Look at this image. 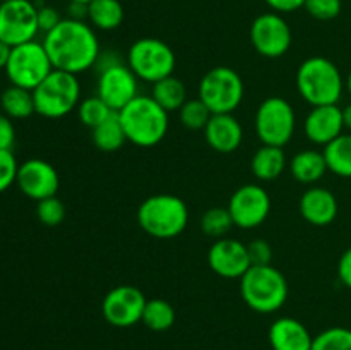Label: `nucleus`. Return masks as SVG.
I'll return each mask as SVG.
<instances>
[{
	"mask_svg": "<svg viewBox=\"0 0 351 350\" xmlns=\"http://www.w3.org/2000/svg\"><path fill=\"white\" fill-rule=\"evenodd\" d=\"M53 69L81 74L95 67L101 48L95 27L86 21L62 19L57 27L45 34L41 41Z\"/></svg>",
	"mask_w": 351,
	"mask_h": 350,
	"instance_id": "nucleus-1",
	"label": "nucleus"
},
{
	"mask_svg": "<svg viewBox=\"0 0 351 350\" xmlns=\"http://www.w3.org/2000/svg\"><path fill=\"white\" fill-rule=\"evenodd\" d=\"M127 141L139 148L160 144L168 132V112L151 95H137L119 112Z\"/></svg>",
	"mask_w": 351,
	"mask_h": 350,
	"instance_id": "nucleus-2",
	"label": "nucleus"
},
{
	"mask_svg": "<svg viewBox=\"0 0 351 350\" xmlns=\"http://www.w3.org/2000/svg\"><path fill=\"white\" fill-rule=\"evenodd\" d=\"M297 89L312 106L338 105L345 91V78L332 60L311 57L297 71Z\"/></svg>",
	"mask_w": 351,
	"mask_h": 350,
	"instance_id": "nucleus-3",
	"label": "nucleus"
},
{
	"mask_svg": "<svg viewBox=\"0 0 351 350\" xmlns=\"http://www.w3.org/2000/svg\"><path fill=\"white\" fill-rule=\"evenodd\" d=\"M189 206L175 194H153L137 208V223L154 239L178 237L189 223Z\"/></svg>",
	"mask_w": 351,
	"mask_h": 350,
	"instance_id": "nucleus-4",
	"label": "nucleus"
},
{
	"mask_svg": "<svg viewBox=\"0 0 351 350\" xmlns=\"http://www.w3.org/2000/svg\"><path fill=\"white\" fill-rule=\"evenodd\" d=\"M240 295L243 302L259 314L276 312L288 299L287 277L273 264L250 266L240 278Z\"/></svg>",
	"mask_w": 351,
	"mask_h": 350,
	"instance_id": "nucleus-5",
	"label": "nucleus"
},
{
	"mask_svg": "<svg viewBox=\"0 0 351 350\" xmlns=\"http://www.w3.org/2000/svg\"><path fill=\"white\" fill-rule=\"evenodd\" d=\"M34 108L45 119H62L77 110L81 103V82L71 72L53 69L33 89Z\"/></svg>",
	"mask_w": 351,
	"mask_h": 350,
	"instance_id": "nucleus-6",
	"label": "nucleus"
},
{
	"mask_svg": "<svg viewBox=\"0 0 351 350\" xmlns=\"http://www.w3.org/2000/svg\"><path fill=\"white\" fill-rule=\"evenodd\" d=\"M127 65L139 81L154 82L173 74L177 57L170 45L158 38H139L127 51Z\"/></svg>",
	"mask_w": 351,
	"mask_h": 350,
	"instance_id": "nucleus-7",
	"label": "nucleus"
},
{
	"mask_svg": "<svg viewBox=\"0 0 351 350\" xmlns=\"http://www.w3.org/2000/svg\"><path fill=\"white\" fill-rule=\"evenodd\" d=\"M245 96V84L239 72L226 65H218L202 75L199 98L213 113H233Z\"/></svg>",
	"mask_w": 351,
	"mask_h": 350,
	"instance_id": "nucleus-8",
	"label": "nucleus"
},
{
	"mask_svg": "<svg viewBox=\"0 0 351 350\" xmlns=\"http://www.w3.org/2000/svg\"><path fill=\"white\" fill-rule=\"evenodd\" d=\"M254 126L261 143L285 148L295 134L297 115L288 100L281 96H269L257 108Z\"/></svg>",
	"mask_w": 351,
	"mask_h": 350,
	"instance_id": "nucleus-9",
	"label": "nucleus"
},
{
	"mask_svg": "<svg viewBox=\"0 0 351 350\" xmlns=\"http://www.w3.org/2000/svg\"><path fill=\"white\" fill-rule=\"evenodd\" d=\"M53 71L50 57L43 43L33 40L12 47L5 72L10 84L33 91L50 72Z\"/></svg>",
	"mask_w": 351,
	"mask_h": 350,
	"instance_id": "nucleus-10",
	"label": "nucleus"
},
{
	"mask_svg": "<svg viewBox=\"0 0 351 350\" xmlns=\"http://www.w3.org/2000/svg\"><path fill=\"white\" fill-rule=\"evenodd\" d=\"M293 41L290 24L281 14L266 12L254 19L250 26V43L266 58H280L288 54Z\"/></svg>",
	"mask_w": 351,
	"mask_h": 350,
	"instance_id": "nucleus-11",
	"label": "nucleus"
},
{
	"mask_svg": "<svg viewBox=\"0 0 351 350\" xmlns=\"http://www.w3.org/2000/svg\"><path fill=\"white\" fill-rule=\"evenodd\" d=\"M40 33L38 7L31 0H9L0 5V40L10 47L27 43Z\"/></svg>",
	"mask_w": 351,
	"mask_h": 350,
	"instance_id": "nucleus-12",
	"label": "nucleus"
},
{
	"mask_svg": "<svg viewBox=\"0 0 351 350\" xmlns=\"http://www.w3.org/2000/svg\"><path fill=\"white\" fill-rule=\"evenodd\" d=\"M96 93L113 110L120 112L139 95V79L122 60L98 71Z\"/></svg>",
	"mask_w": 351,
	"mask_h": 350,
	"instance_id": "nucleus-13",
	"label": "nucleus"
},
{
	"mask_svg": "<svg viewBox=\"0 0 351 350\" xmlns=\"http://www.w3.org/2000/svg\"><path fill=\"white\" fill-rule=\"evenodd\" d=\"M228 211L239 229H257L271 213V198L259 184L240 185L228 201Z\"/></svg>",
	"mask_w": 351,
	"mask_h": 350,
	"instance_id": "nucleus-14",
	"label": "nucleus"
},
{
	"mask_svg": "<svg viewBox=\"0 0 351 350\" xmlns=\"http://www.w3.org/2000/svg\"><path fill=\"white\" fill-rule=\"evenodd\" d=\"M147 299L139 288L132 285H119L105 295L101 302V314L115 328H130L143 321V312Z\"/></svg>",
	"mask_w": 351,
	"mask_h": 350,
	"instance_id": "nucleus-15",
	"label": "nucleus"
},
{
	"mask_svg": "<svg viewBox=\"0 0 351 350\" xmlns=\"http://www.w3.org/2000/svg\"><path fill=\"white\" fill-rule=\"evenodd\" d=\"M16 184L19 185L24 196L38 202L41 199L57 196L60 177H58L57 168L50 161L31 158L19 165Z\"/></svg>",
	"mask_w": 351,
	"mask_h": 350,
	"instance_id": "nucleus-16",
	"label": "nucleus"
},
{
	"mask_svg": "<svg viewBox=\"0 0 351 350\" xmlns=\"http://www.w3.org/2000/svg\"><path fill=\"white\" fill-rule=\"evenodd\" d=\"M208 263L218 277L240 280L250 268L247 244L232 237L216 239V242L209 247Z\"/></svg>",
	"mask_w": 351,
	"mask_h": 350,
	"instance_id": "nucleus-17",
	"label": "nucleus"
},
{
	"mask_svg": "<svg viewBox=\"0 0 351 350\" xmlns=\"http://www.w3.org/2000/svg\"><path fill=\"white\" fill-rule=\"evenodd\" d=\"M345 130L343 122V108L338 105L312 106L304 120V132L311 143L326 146Z\"/></svg>",
	"mask_w": 351,
	"mask_h": 350,
	"instance_id": "nucleus-18",
	"label": "nucleus"
},
{
	"mask_svg": "<svg viewBox=\"0 0 351 350\" xmlns=\"http://www.w3.org/2000/svg\"><path fill=\"white\" fill-rule=\"evenodd\" d=\"M204 137L218 153H233L243 141L242 124L233 113H213L211 120L204 127Z\"/></svg>",
	"mask_w": 351,
	"mask_h": 350,
	"instance_id": "nucleus-19",
	"label": "nucleus"
},
{
	"mask_svg": "<svg viewBox=\"0 0 351 350\" xmlns=\"http://www.w3.org/2000/svg\"><path fill=\"white\" fill-rule=\"evenodd\" d=\"M302 218L315 226H326L338 216V199L329 189L311 187L302 194L298 202Z\"/></svg>",
	"mask_w": 351,
	"mask_h": 350,
	"instance_id": "nucleus-20",
	"label": "nucleus"
},
{
	"mask_svg": "<svg viewBox=\"0 0 351 350\" xmlns=\"http://www.w3.org/2000/svg\"><path fill=\"white\" fill-rule=\"evenodd\" d=\"M273 350H312L314 336L307 326L295 318H278L267 331Z\"/></svg>",
	"mask_w": 351,
	"mask_h": 350,
	"instance_id": "nucleus-21",
	"label": "nucleus"
},
{
	"mask_svg": "<svg viewBox=\"0 0 351 350\" xmlns=\"http://www.w3.org/2000/svg\"><path fill=\"white\" fill-rule=\"evenodd\" d=\"M287 165L288 160L283 148L263 144L250 160V170L257 180L271 182L283 175V172L287 170Z\"/></svg>",
	"mask_w": 351,
	"mask_h": 350,
	"instance_id": "nucleus-22",
	"label": "nucleus"
},
{
	"mask_svg": "<svg viewBox=\"0 0 351 350\" xmlns=\"http://www.w3.org/2000/svg\"><path fill=\"white\" fill-rule=\"evenodd\" d=\"M291 177L300 184H315L321 180L328 170V163L322 151L304 150L295 154L288 163Z\"/></svg>",
	"mask_w": 351,
	"mask_h": 350,
	"instance_id": "nucleus-23",
	"label": "nucleus"
},
{
	"mask_svg": "<svg viewBox=\"0 0 351 350\" xmlns=\"http://www.w3.org/2000/svg\"><path fill=\"white\" fill-rule=\"evenodd\" d=\"M0 106L2 112L5 113L9 119H27L33 113H36L34 108V98L33 91L21 86L10 84L9 88L3 89L2 96H0Z\"/></svg>",
	"mask_w": 351,
	"mask_h": 350,
	"instance_id": "nucleus-24",
	"label": "nucleus"
},
{
	"mask_svg": "<svg viewBox=\"0 0 351 350\" xmlns=\"http://www.w3.org/2000/svg\"><path fill=\"white\" fill-rule=\"evenodd\" d=\"M88 21L96 30H117L123 21L122 3L119 0H91L88 3Z\"/></svg>",
	"mask_w": 351,
	"mask_h": 350,
	"instance_id": "nucleus-25",
	"label": "nucleus"
},
{
	"mask_svg": "<svg viewBox=\"0 0 351 350\" xmlns=\"http://www.w3.org/2000/svg\"><path fill=\"white\" fill-rule=\"evenodd\" d=\"M151 96L168 113L178 112L182 105L187 102V88H185V84L180 79L171 74L168 78L161 79V81L154 82Z\"/></svg>",
	"mask_w": 351,
	"mask_h": 350,
	"instance_id": "nucleus-26",
	"label": "nucleus"
},
{
	"mask_svg": "<svg viewBox=\"0 0 351 350\" xmlns=\"http://www.w3.org/2000/svg\"><path fill=\"white\" fill-rule=\"evenodd\" d=\"M91 137L95 146L105 153H115L127 143V136L123 132L122 122H120L119 112L112 113L105 122L91 129Z\"/></svg>",
	"mask_w": 351,
	"mask_h": 350,
	"instance_id": "nucleus-27",
	"label": "nucleus"
},
{
	"mask_svg": "<svg viewBox=\"0 0 351 350\" xmlns=\"http://www.w3.org/2000/svg\"><path fill=\"white\" fill-rule=\"evenodd\" d=\"M328 170L343 178H351V134L343 132L322 150Z\"/></svg>",
	"mask_w": 351,
	"mask_h": 350,
	"instance_id": "nucleus-28",
	"label": "nucleus"
},
{
	"mask_svg": "<svg viewBox=\"0 0 351 350\" xmlns=\"http://www.w3.org/2000/svg\"><path fill=\"white\" fill-rule=\"evenodd\" d=\"M177 312L165 299H147L143 312V323L153 331H167L175 325Z\"/></svg>",
	"mask_w": 351,
	"mask_h": 350,
	"instance_id": "nucleus-29",
	"label": "nucleus"
},
{
	"mask_svg": "<svg viewBox=\"0 0 351 350\" xmlns=\"http://www.w3.org/2000/svg\"><path fill=\"white\" fill-rule=\"evenodd\" d=\"M178 117H180V122L185 129L204 130V127L208 126V122L211 120L213 112L197 96V98L187 100V102L182 105V108L178 110Z\"/></svg>",
	"mask_w": 351,
	"mask_h": 350,
	"instance_id": "nucleus-30",
	"label": "nucleus"
},
{
	"mask_svg": "<svg viewBox=\"0 0 351 350\" xmlns=\"http://www.w3.org/2000/svg\"><path fill=\"white\" fill-rule=\"evenodd\" d=\"M235 226L232 215H230L228 208H209L204 215L201 216V230L208 237L213 239H223L226 233Z\"/></svg>",
	"mask_w": 351,
	"mask_h": 350,
	"instance_id": "nucleus-31",
	"label": "nucleus"
},
{
	"mask_svg": "<svg viewBox=\"0 0 351 350\" xmlns=\"http://www.w3.org/2000/svg\"><path fill=\"white\" fill-rule=\"evenodd\" d=\"M112 113L115 112H113L98 95L88 96V98L81 100V103H79L77 106L79 120H81L86 127H89V129L98 127L99 124L105 122Z\"/></svg>",
	"mask_w": 351,
	"mask_h": 350,
	"instance_id": "nucleus-32",
	"label": "nucleus"
},
{
	"mask_svg": "<svg viewBox=\"0 0 351 350\" xmlns=\"http://www.w3.org/2000/svg\"><path fill=\"white\" fill-rule=\"evenodd\" d=\"M312 350H351V329L345 326H331L314 336Z\"/></svg>",
	"mask_w": 351,
	"mask_h": 350,
	"instance_id": "nucleus-33",
	"label": "nucleus"
},
{
	"mask_svg": "<svg viewBox=\"0 0 351 350\" xmlns=\"http://www.w3.org/2000/svg\"><path fill=\"white\" fill-rule=\"evenodd\" d=\"M65 206L57 196L41 199L36 205V216L43 225L57 226L65 220Z\"/></svg>",
	"mask_w": 351,
	"mask_h": 350,
	"instance_id": "nucleus-34",
	"label": "nucleus"
},
{
	"mask_svg": "<svg viewBox=\"0 0 351 350\" xmlns=\"http://www.w3.org/2000/svg\"><path fill=\"white\" fill-rule=\"evenodd\" d=\"M341 0H305L304 9L317 21H331L341 12Z\"/></svg>",
	"mask_w": 351,
	"mask_h": 350,
	"instance_id": "nucleus-35",
	"label": "nucleus"
},
{
	"mask_svg": "<svg viewBox=\"0 0 351 350\" xmlns=\"http://www.w3.org/2000/svg\"><path fill=\"white\" fill-rule=\"evenodd\" d=\"M17 170H19V163L12 151L0 150V194L5 192L12 184H16Z\"/></svg>",
	"mask_w": 351,
	"mask_h": 350,
	"instance_id": "nucleus-36",
	"label": "nucleus"
},
{
	"mask_svg": "<svg viewBox=\"0 0 351 350\" xmlns=\"http://www.w3.org/2000/svg\"><path fill=\"white\" fill-rule=\"evenodd\" d=\"M247 253H249L250 266H267L273 261V247L267 240L254 239L247 244Z\"/></svg>",
	"mask_w": 351,
	"mask_h": 350,
	"instance_id": "nucleus-37",
	"label": "nucleus"
},
{
	"mask_svg": "<svg viewBox=\"0 0 351 350\" xmlns=\"http://www.w3.org/2000/svg\"><path fill=\"white\" fill-rule=\"evenodd\" d=\"M62 17L57 9L48 5L38 7V26H40V31H43L45 34L53 30V27H57Z\"/></svg>",
	"mask_w": 351,
	"mask_h": 350,
	"instance_id": "nucleus-38",
	"label": "nucleus"
},
{
	"mask_svg": "<svg viewBox=\"0 0 351 350\" xmlns=\"http://www.w3.org/2000/svg\"><path fill=\"white\" fill-rule=\"evenodd\" d=\"M14 143H16V129H14L12 119L0 113V150L12 151Z\"/></svg>",
	"mask_w": 351,
	"mask_h": 350,
	"instance_id": "nucleus-39",
	"label": "nucleus"
},
{
	"mask_svg": "<svg viewBox=\"0 0 351 350\" xmlns=\"http://www.w3.org/2000/svg\"><path fill=\"white\" fill-rule=\"evenodd\" d=\"M269 5L273 12L278 14H288L295 12V10L302 9L305 5V0H264Z\"/></svg>",
	"mask_w": 351,
	"mask_h": 350,
	"instance_id": "nucleus-40",
	"label": "nucleus"
},
{
	"mask_svg": "<svg viewBox=\"0 0 351 350\" xmlns=\"http://www.w3.org/2000/svg\"><path fill=\"white\" fill-rule=\"evenodd\" d=\"M338 278L346 288L351 290V247L341 254L338 261Z\"/></svg>",
	"mask_w": 351,
	"mask_h": 350,
	"instance_id": "nucleus-41",
	"label": "nucleus"
},
{
	"mask_svg": "<svg viewBox=\"0 0 351 350\" xmlns=\"http://www.w3.org/2000/svg\"><path fill=\"white\" fill-rule=\"evenodd\" d=\"M69 17L77 21L88 19V3L71 2V5H69Z\"/></svg>",
	"mask_w": 351,
	"mask_h": 350,
	"instance_id": "nucleus-42",
	"label": "nucleus"
},
{
	"mask_svg": "<svg viewBox=\"0 0 351 350\" xmlns=\"http://www.w3.org/2000/svg\"><path fill=\"white\" fill-rule=\"evenodd\" d=\"M10 51H12V47L7 45L5 41L0 40V69H5L7 64H9Z\"/></svg>",
	"mask_w": 351,
	"mask_h": 350,
	"instance_id": "nucleus-43",
	"label": "nucleus"
},
{
	"mask_svg": "<svg viewBox=\"0 0 351 350\" xmlns=\"http://www.w3.org/2000/svg\"><path fill=\"white\" fill-rule=\"evenodd\" d=\"M343 122H345V129L351 130V103L343 108Z\"/></svg>",
	"mask_w": 351,
	"mask_h": 350,
	"instance_id": "nucleus-44",
	"label": "nucleus"
},
{
	"mask_svg": "<svg viewBox=\"0 0 351 350\" xmlns=\"http://www.w3.org/2000/svg\"><path fill=\"white\" fill-rule=\"evenodd\" d=\"M345 88H346V91H348V95L351 96V71H350L348 78L345 79Z\"/></svg>",
	"mask_w": 351,
	"mask_h": 350,
	"instance_id": "nucleus-45",
	"label": "nucleus"
},
{
	"mask_svg": "<svg viewBox=\"0 0 351 350\" xmlns=\"http://www.w3.org/2000/svg\"><path fill=\"white\" fill-rule=\"evenodd\" d=\"M69 2H79V3H89L91 0H69Z\"/></svg>",
	"mask_w": 351,
	"mask_h": 350,
	"instance_id": "nucleus-46",
	"label": "nucleus"
},
{
	"mask_svg": "<svg viewBox=\"0 0 351 350\" xmlns=\"http://www.w3.org/2000/svg\"><path fill=\"white\" fill-rule=\"evenodd\" d=\"M0 2H9V0H0Z\"/></svg>",
	"mask_w": 351,
	"mask_h": 350,
	"instance_id": "nucleus-47",
	"label": "nucleus"
},
{
	"mask_svg": "<svg viewBox=\"0 0 351 350\" xmlns=\"http://www.w3.org/2000/svg\"><path fill=\"white\" fill-rule=\"evenodd\" d=\"M0 5H2V2H0Z\"/></svg>",
	"mask_w": 351,
	"mask_h": 350,
	"instance_id": "nucleus-48",
	"label": "nucleus"
}]
</instances>
